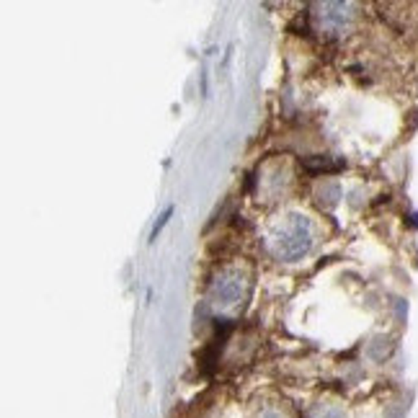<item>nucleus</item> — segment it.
Here are the masks:
<instances>
[{
    "instance_id": "f257e3e1",
    "label": "nucleus",
    "mask_w": 418,
    "mask_h": 418,
    "mask_svg": "<svg viewBox=\"0 0 418 418\" xmlns=\"http://www.w3.org/2000/svg\"><path fill=\"white\" fill-rule=\"evenodd\" d=\"M318 418H341L339 413H325V416H318Z\"/></svg>"
},
{
    "instance_id": "f03ea898",
    "label": "nucleus",
    "mask_w": 418,
    "mask_h": 418,
    "mask_svg": "<svg viewBox=\"0 0 418 418\" xmlns=\"http://www.w3.org/2000/svg\"><path fill=\"white\" fill-rule=\"evenodd\" d=\"M266 418H276V416H266Z\"/></svg>"
}]
</instances>
